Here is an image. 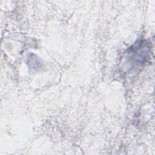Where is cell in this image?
<instances>
[{
    "mask_svg": "<svg viewBox=\"0 0 155 155\" xmlns=\"http://www.w3.org/2000/svg\"><path fill=\"white\" fill-rule=\"evenodd\" d=\"M149 50V47L147 44L142 41L136 42L130 48L128 52L130 58L133 62V64L138 65L141 64L143 59L145 58L146 55Z\"/></svg>",
    "mask_w": 155,
    "mask_h": 155,
    "instance_id": "cell-1",
    "label": "cell"
}]
</instances>
